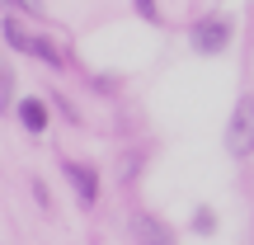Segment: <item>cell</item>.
<instances>
[{
	"label": "cell",
	"mask_w": 254,
	"mask_h": 245,
	"mask_svg": "<svg viewBox=\"0 0 254 245\" xmlns=\"http://www.w3.org/2000/svg\"><path fill=\"white\" fill-rule=\"evenodd\" d=\"M226 151L236 156V161H245V156L254 151V94H245V99L236 104V113H231V123H226Z\"/></svg>",
	"instance_id": "6da1fadb"
},
{
	"label": "cell",
	"mask_w": 254,
	"mask_h": 245,
	"mask_svg": "<svg viewBox=\"0 0 254 245\" xmlns=\"http://www.w3.org/2000/svg\"><path fill=\"white\" fill-rule=\"evenodd\" d=\"M5 43L14 47V52H24V57H38V62H47L52 71H62V52H57L47 38H38V33H28V28H19L14 19H5Z\"/></svg>",
	"instance_id": "7a4b0ae2"
},
{
	"label": "cell",
	"mask_w": 254,
	"mask_h": 245,
	"mask_svg": "<svg viewBox=\"0 0 254 245\" xmlns=\"http://www.w3.org/2000/svg\"><path fill=\"white\" fill-rule=\"evenodd\" d=\"M231 19H221V14H207V19H198L193 24V52H202V57H217V52H226L231 47Z\"/></svg>",
	"instance_id": "3957f363"
},
{
	"label": "cell",
	"mask_w": 254,
	"mask_h": 245,
	"mask_svg": "<svg viewBox=\"0 0 254 245\" xmlns=\"http://www.w3.org/2000/svg\"><path fill=\"white\" fill-rule=\"evenodd\" d=\"M62 170H66V179H71L75 198H80L85 208H90V203L99 198V170H94V165H80V161H66Z\"/></svg>",
	"instance_id": "277c9868"
},
{
	"label": "cell",
	"mask_w": 254,
	"mask_h": 245,
	"mask_svg": "<svg viewBox=\"0 0 254 245\" xmlns=\"http://www.w3.org/2000/svg\"><path fill=\"white\" fill-rule=\"evenodd\" d=\"M132 236H136V245H174V231L165 227V222L146 217V212L132 217Z\"/></svg>",
	"instance_id": "5b68a950"
},
{
	"label": "cell",
	"mask_w": 254,
	"mask_h": 245,
	"mask_svg": "<svg viewBox=\"0 0 254 245\" xmlns=\"http://www.w3.org/2000/svg\"><path fill=\"white\" fill-rule=\"evenodd\" d=\"M19 123H24L28 132H47V99H38V94L19 99Z\"/></svg>",
	"instance_id": "8992f818"
},
{
	"label": "cell",
	"mask_w": 254,
	"mask_h": 245,
	"mask_svg": "<svg viewBox=\"0 0 254 245\" xmlns=\"http://www.w3.org/2000/svg\"><path fill=\"white\" fill-rule=\"evenodd\" d=\"M193 231H198V236H212V231H217V212L198 208V212H193Z\"/></svg>",
	"instance_id": "52a82bcc"
},
{
	"label": "cell",
	"mask_w": 254,
	"mask_h": 245,
	"mask_svg": "<svg viewBox=\"0 0 254 245\" xmlns=\"http://www.w3.org/2000/svg\"><path fill=\"white\" fill-rule=\"evenodd\" d=\"M136 9H141V19H151V24H160V9H155V0H136Z\"/></svg>",
	"instance_id": "ba28073f"
},
{
	"label": "cell",
	"mask_w": 254,
	"mask_h": 245,
	"mask_svg": "<svg viewBox=\"0 0 254 245\" xmlns=\"http://www.w3.org/2000/svg\"><path fill=\"white\" fill-rule=\"evenodd\" d=\"M5 5H14V9H24V14H38V9H43V0H5Z\"/></svg>",
	"instance_id": "9c48e42d"
}]
</instances>
